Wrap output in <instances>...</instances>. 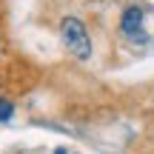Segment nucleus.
<instances>
[{
  "mask_svg": "<svg viewBox=\"0 0 154 154\" xmlns=\"http://www.w3.org/2000/svg\"><path fill=\"white\" fill-rule=\"evenodd\" d=\"M60 37L66 43V49L72 51L77 60H88L91 57V37H88L86 26L77 17H63L60 23Z\"/></svg>",
  "mask_w": 154,
  "mask_h": 154,
  "instance_id": "f257e3e1",
  "label": "nucleus"
},
{
  "mask_svg": "<svg viewBox=\"0 0 154 154\" xmlns=\"http://www.w3.org/2000/svg\"><path fill=\"white\" fill-rule=\"evenodd\" d=\"M120 32L126 34V40H131V43H146V40H151V32H149V6H126V11H123L120 17Z\"/></svg>",
  "mask_w": 154,
  "mask_h": 154,
  "instance_id": "f03ea898",
  "label": "nucleus"
},
{
  "mask_svg": "<svg viewBox=\"0 0 154 154\" xmlns=\"http://www.w3.org/2000/svg\"><path fill=\"white\" fill-rule=\"evenodd\" d=\"M11 114H14V106H11L6 97H0V123H6Z\"/></svg>",
  "mask_w": 154,
  "mask_h": 154,
  "instance_id": "7ed1b4c3",
  "label": "nucleus"
},
{
  "mask_svg": "<svg viewBox=\"0 0 154 154\" xmlns=\"http://www.w3.org/2000/svg\"><path fill=\"white\" fill-rule=\"evenodd\" d=\"M54 154H66V149H57V151H54Z\"/></svg>",
  "mask_w": 154,
  "mask_h": 154,
  "instance_id": "20e7f679",
  "label": "nucleus"
}]
</instances>
